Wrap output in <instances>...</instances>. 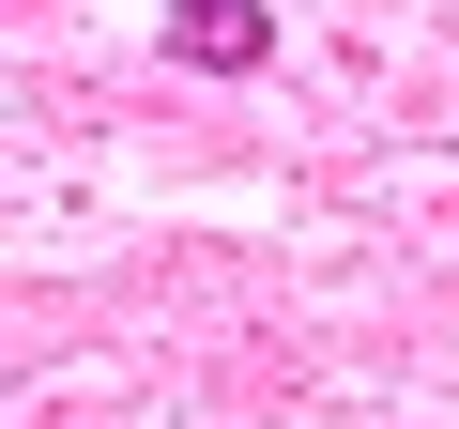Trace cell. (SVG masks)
Segmentation results:
<instances>
[{
  "mask_svg": "<svg viewBox=\"0 0 459 429\" xmlns=\"http://www.w3.org/2000/svg\"><path fill=\"white\" fill-rule=\"evenodd\" d=\"M169 62L184 77H246V62H276V16H261V0H169Z\"/></svg>",
  "mask_w": 459,
  "mask_h": 429,
  "instance_id": "6da1fadb",
  "label": "cell"
}]
</instances>
